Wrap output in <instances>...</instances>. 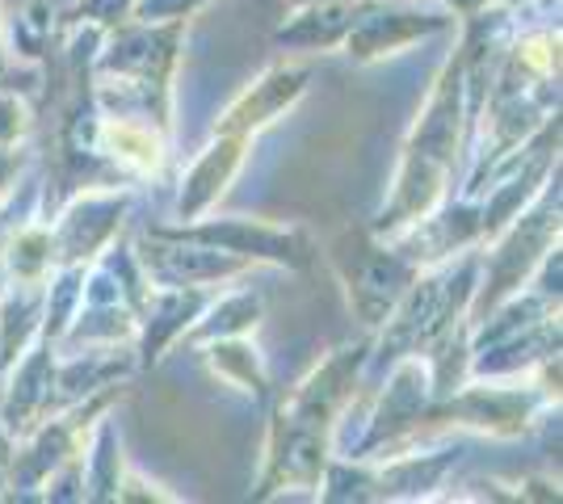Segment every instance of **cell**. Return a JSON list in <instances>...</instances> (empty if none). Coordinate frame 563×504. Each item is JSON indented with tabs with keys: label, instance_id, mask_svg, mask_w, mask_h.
I'll return each mask as SVG.
<instances>
[{
	"label": "cell",
	"instance_id": "cell-24",
	"mask_svg": "<svg viewBox=\"0 0 563 504\" xmlns=\"http://www.w3.org/2000/svg\"><path fill=\"white\" fill-rule=\"evenodd\" d=\"M0 76H9V47H4V18H0Z\"/></svg>",
	"mask_w": 563,
	"mask_h": 504
},
{
	"label": "cell",
	"instance_id": "cell-1",
	"mask_svg": "<svg viewBox=\"0 0 563 504\" xmlns=\"http://www.w3.org/2000/svg\"><path fill=\"white\" fill-rule=\"evenodd\" d=\"M371 361V340L336 349L324 366H316L295 391H286L269 421L265 471L257 496H274L282 488H316L329 467L336 416L350 404L353 383Z\"/></svg>",
	"mask_w": 563,
	"mask_h": 504
},
{
	"label": "cell",
	"instance_id": "cell-21",
	"mask_svg": "<svg viewBox=\"0 0 563 504\" xmlns=\"http://www.w3.org/2000/svg\"><path fill=\"white\" fill-rule=\"evenodd\" d=\"M207 0H135L131 22H186Z\"/></svg>",
	"mask_w": 563,
	"mask_h": 504
},
{
	"label": "cell",
	"instance_id": "cell-14",
	"mask_svg": "<svg viewBox=\"0 0 563 504\" xmlns=\"http://www.w3.org/2000/svg\"><path fill=\"white\" fill-rule=\"evenodd\" d=\"M43 303H47V282H9L0 299V370H9L38 336Z\"/></svg>",
	"mask_w": 563,
	"mask_h": 504
},
{
	"label": "cell",
	"instance_id": "cell-25",
	"mask_svg": "<svg viewBox=\"0 0 563 504\" xmlns=\"http://www.w3.org/2000/svg\"><path fill=\"white\" fill-rule=\"evenodd\" d=\"M295 4H316V0H295Z\"/></svg>",
	"mask_w": 563,
	"mask_h": 504
},
{
	"label": "cell",
	"instance_id": "cell-19",
	"mask_svg": "<svg viewBox=\"0 0 563 504\" xmlns=\"http://www.w3.org/2000/svg\"><path fill=\"white\" fill-rule=\"evenodd\" d=\"M30 131H34L30 105L4 85V89H0V147H13L18 139H25Z\"/></svg>",
	"mask_w": 563,
	"mask_h": 504
},
{
	"label": "cell",
	"instance_id": "cell-23",
	"mask_svg": "<svg viewBox=\"0 0 563 504\" xmlns=\"http://www.w3.org/2000/svg\"><path fill=\"white\" fill-rule=\"evenodd\" d=\"M13 433L4 429V421H0V488H4V480H9V462H13Z\"/></svg>",
	"mask_w": 563,
	"mask_h": 504
},
{
	"label": "cell",
	"instance_id": "cell-15",
	"mask_svg": "<svg viewBox=\"0 0 563 504\" xmlns=\"http://www.w3.org/2000/svg\"><path fill=\"white\" fill-rule=\"evenodd\" d=\"M207 358H211V370L223 379V383L240 387L257 400H269V374H265V361L261 354L244 340V336H223V340H211L207 345Z\"/></svg>",
	"mask_w": 563,
	"mask_h": 504
},
{
	"label": "cell",
	"instance_id": "cell-10",
	"mask_svg": "<svg viewBox=\"0 0 563 504\" xmlns=\"http://www.w3.org/2000/svg\"><path fill=\"white\" fill-rule=\"evenodd\" d=\"M152 287V282H147ZM214 294L202 287H152L140 303V366H156L177 336L207 312Z\"/></svg>",
	"mask_w": 563,
	"mask_h": 504
},
{
	"label": "cell",
	"instance_id": "cell-4",
	"mask_svg": "<svg viewBox=\"0 0 563 504\" xmlns=\"http://www.w3.org/2000/svg\"><path fill=\"white\" fill-rule=\"evenodd\" d=\"M329 261L341 273V282L350 290L353 312L366 328H378L399 303V294L412 287V278L421 273L412 261H404L387 240L371 236V227L341 232L329 248Z\"/></svg>",
	"mask_w": 563,
	"mask_h": 504
},
{
	"label": "cell",
	"instance_id": "cell-7",
	"mask_svg": "<svg viewBox=\"0 0 563 504\" xmlns=\"http://www.w3.org/2000/svg\"><path fill=\"white\" fill-rule=\"evenodd\" d=\"M450 22L454 18H450L442 4L421 9L412 0H375L366 9V18L345 34L341 47L350 51V59H357V64H375V59L396 55L399 47H408L417 38L442 34V30H450Z\"/></svg>",
	"mask_w": 563,
	"mask_h": 504
},
{
	"label": "cell",
	"instance_id": "cell-12",
	"mask_svg": "<svg viewBox=\"0 0 563 504\" xmlns=\"http://www.w3.org/2000/svg\"><path fill=\"white\" fill-rule=\"evenodd\" d=\"M253 135H235V131H214V144L194 160V168L181 181V198H177V219H202L214 202L228 193L235 172L244 168Z\"/></svg>",
	"mask_w": 563,
	"mask_h": 504
},
{
	"label": "cell",
	"instance_id": "cell-2",
	"mask_svg": "<svg viewBox=\"0 0 563 504\" xmlns=\"http://www.w3.org/2000/svg\"><path fill=\"white\" fill-rule=\"evenodd\" d=\"M467 126L471 119H467V97H463V55L454 51L446 59V68H442V76H438V89L429 97L421 122L412 126V135L404 144L396 190H391L387 206L371 223V236L391 240L399 227L417 223L433 206L446 202L450 177H454V165L463 156V131Z\"/></svg>",
	"mask_w": 563,
	"mask_h": 504
},
{
	"label": "cell",
	"instance_id": "cell-5",
	"mask_svg": "<svg viewBox=\"0 0 563 504\" xmlns=\"http://www.w3.org/2000/svg\"><path fill=\"white\" fill-rule=\"evenodd\" d=\"M542 400H560L547 387H526V391H509V387H459L442 400H429L421 412V425H467V429L493 433V437H517L530 429L534 412Z\"/></svg>",
	"mask_w": 563,
	"mask_h": 504
},
{
	"label": "cell",
	"instance_id": "cell-20",
	"mask_svg": "<svg viewBox=\"0 0 563 504\" xmlns=\"http://www.w3.org/2000/svg\"><path fill=\"white\" fill-rule=\"evenodd\" d=\"M131 9H135V0H80L71 9V18L76 22H97L101 30H110V25L131 22Z\"/></svg>",
	"mask_w": 563,
	"mask_h": 504
},
{
	"label": "cell",
	"instance_id": "cell-8",
	"mask_svg": "<svg viewBox=\"0 0 563 504\" xmlns=\"http://www.w3.org/2000/svg\"><path fill=\"white\" fill-rule=\"evenodd\" d=\"M131 206V193H118L114 186H97L85 190L76 202H64L55 215L59 223L51 227V244H55V265H85L110 244L118 223Z\"/></svg>",
	"mask_w": 563,
	"mask_h": 504
},
{
	"label": "cell",
	"instance_id": "cell-17",
	"mask_svg": "<svg viewBox=\"0 0 563 504\" xmlns=\"http://www.w3.org/2000/svg\"><path fill=\"white\" fill-rule=\"evenodd\" d=\"M80 462H85V501H118L122 458H118V433L110 421H97L93 441L80 450Z\"/></svg>",
	"mask_w": 563,
	"mask_h": 504
},
{
	"label": "cell",
	"instance_id": "cell-16",
	"mask_svg": "<svg viewBox=\"0 0 563 504\" xmlns=\"http://www.w3.org/2000/svg\"><path fill=\"white\" fill-rule=\"evenodd\" d=\"M261 320V294L253 290H240V294H223L219 303H207V312L198 315L194 333H189V345H211V340H223V336H244L253 324Z\"/></svg>",
	"mask_w": 563,
	"mask_h": 504
},
{
	"label": "cell",
	"instance_id": "cell-6",
	"mask_svg": "<svg viewBox=\"0 0 563 504\" xmlns=\"http://www.w3.org/2000/svg\"><path fill=\"white\" fill-rule=\"evenodd\" d=\"M161 236H177V240H198L223 248L232 257H244L249 265L274 261L286 269H307L316 261V244L307 240L303 227H269V223H253V219H207V223H177V227H156Z\"/></svg>",
	"mask_w": 563,
	"mask_h": 504
},
{
	"label": "cell",
	"instance_id": "cell-13",
	"mask_svg": "<svg viewBox=\"0 0 563 504\" xmlns=\"http://www.w3.org/2000/svg\"><path fill=\"white\" fill-rule=\"evenodd\" d=\"M375 0H316L299 4V13L274 34V43L286 51H329L341 47L345 34L366 18Z\"/></svg>",
	"mask_w": 563,
	"mask_h": 504
},
{
	"label": "cell",
	"instance_id": "cell-9",
	"mask_svg": "<svg viewBox=\"0 0 563 504\" xmlns=\"http://www.w3.org/2000/svg\"><path fill=\"white\" fill-rule=\"evenodd\" d=\"M135 261H140L143 278L156 287H207V282H223L240 269H249L244 257H232V253L211 248V244L161 236L156 227L140 240Z\"/></svg>",
	"mask_w": 563,
	"mask_h": 504
},
{
	"label": "cell",
	"instance_id": "cell-11",
	"mask_svg": "<svg viewBox=\"0 0 563 504\" xmlns=\"http://www.w3.org/2000/svg\"><path fill=\"white\" fill-rule=\"evenodd\" d=\"M307 80H311V72L299 68V64H274L253 89H244L235 97L214 131H235V135H253L257 139L269 122H278L307 93Z\"/></svg>",
	"mask_w": 563,
	"mask_h": 504
},
{
	"label": "cell",
	"instance_id": "cell-22",
	"mask_svg": "<svg viewBox=\"0 0 563 504\" xmlns=\"http://www.w3.org/2000/svg\"><path fill=\"white\" fill-rule=\"evenodd\" d=\"M22 168H25V152H18V144L0 147V198H9V190H13V181H18Z\"/></svg>",
	"mask_w": 563,
	"mask_h": 504
},
{
	"label": "cell",
	"instance_id": "cell-18",
	"mask_svg": "<svg viewBox=\"0 0 563 504\" xmlns=\"http://www.w3.org/2000/svg\"><path fill=\"white\" fill-rule=\"evenodd\" d=\"M13 47L30 55V59H38V55L51 51V9L43 0H34L22 18L13 22Z\"/></svg>",
	"mask_w": 563,
	"mask_h": 504
},
{
	"label": "cell",
	"instance_id": "cell-3",
	"mask_svg": "<svg viewBox=\"0 0 563 504\" xmlns=\"http://www.w3.org/2000/svg\"><path fill=\"white\" fill-rule=\"evenodd\" d=\"M493 244V253H479V287L467 307V320L479 324L496 303L526 287L539 261L560 244V165L542 181V190L526 202V215H517Z\"/></svg>",
	"mask_w": 563,
	"mask_h": 504
}]
</instances>
